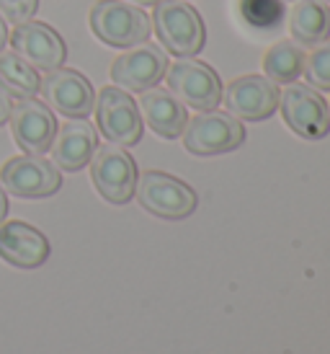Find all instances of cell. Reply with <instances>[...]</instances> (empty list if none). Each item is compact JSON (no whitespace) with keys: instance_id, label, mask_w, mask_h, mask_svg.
Returning a JSON list of instances; mask_svg holds the SVG:
<instances>
[{"instance_id":"cell-19","label":"cell","mask_w":330,"mask_h":354,"mask_svg":"<svg viewBox=\"0 0 330 354\" xmlns=\"http://www.w3.org/2000/svg\"><path fill=\"white\" fill-rule=\"evenodd\" d=\"M233 10L237 26L255 39L279 34L287 21L284 0H235Z\"/></svg>"},{"instance_id":"cell-10","label":"cell","mask_w":330,"mask_h":354,"mask_svg":"<svg viewBox=\"0 0 330 354\" xmlns=\"http://www.w3.org/2000/svg\"><path fill=\"white\" fill-rule=\"evenodd\" d=\"M39 91L44 96V104L68 119H86L96 104V93L88 78L70 68L47 70V75L39 83Z\"/></svg>"},{"instance_id":"cell-18","label":"cell","mask_w":330,"mask_h":354,"mask_svg":"<svg viewBox=\"0 0 330 354\" xmlns=\"http://www.w3.org/2000/svg\"><path fill=\"white\" fill-rule=\"evenodd\" d=\"M289 16V34L300 47H315L330 39V8L325 0H297Z\"/></svg>"},{"instance_id":"cell-9","label":"cell","mask_w":330,"mask_h":354,"mask_svg":"<svg viewBox=\"0 0 330 354\" xmlns=\"http://www.w3.org/2000/svg\"><path fill=\"white\" fill-rule=\"evenodd\" d=\"M93 109H96L98 129L104 132V138L108 142L122 145V148H129V145L139 142V138H142V117H139L135 99L124 88L106 86L96 96Z\"/></svg>"},{"instance_id":"cell-20","label":"cell","mask_w":330,"mask_h":354,"mask_svg":"<svg viewBox=\"0 0 330 354\" xmlns=\"http://www.w3.org/2000/svg\"><path fill=\"white\" fill-rule=\"evenodd\" d=\"M41 75L34 65L16 55V52H0V88L13 99H34L39 93Z\"/></svg>"},{"instance_id":"cell-5","label":"cell","mask_w":330,"mask_h":354,"mask_svg":"<svg viewBox=\"0 0 330 354\" xmlns=\"http://www.w3.org/2000/svg\"><path fill=\"white\" fill-rule=\"evenodd\" d=\"M168 88L184 106L209 111L217 109L222 101V83L206 62L194 57H181L175 65H168L165 73Z\"/></svg>"},{"instance_id":"cell-12","label":"cell","mask_w":330,"mask_h":354,"mask_svg":"<svg viewBox=\"0 0 330 354\" xmlns=\"http://www.w3.org/2000/svg\"><path fill=\"white\" fill-rule=\"evenodd\" d=\"M168 73V57L155 44H137L129 47L124 55H119L111 65V78L119 88L142 93L147 88H155Z\"/></svg>"},{"instance_id":"cell-26","label":"cell","mask_w":330,"mask_h":354,"mask_svg":"<svg viewBox=\"0 0 330 354\" xmlns=\"http://www.w3.org/2000/svg\"><path fill=\"white\" fill-rule=\"evenodd\" d=\"M6 44H8V26H6V19L0 16V52L6 50Z\"/></svg>"},{"instance_id":"cell-27","label":"cell","mask_w":330,"mask_h":354,"mask_svg":"<svg viewBox=\"0 0 330 354\" xmlns=\"http://www.w3.org/2000/svg\"><path fill=\"white\" fill-rule=\"evenodd\" d=\"M126 3H132V6H155L160 0H126Z\"/></svg>"},{"instance_id":"cell-15","label":"cell","mask_w":330,"mask_h":354,"mask_svg":"<svg viewBox=\"0 0 330 354\" xmlns=\"http://www.w3.org/2000/svg\"><path fill=\"white\" fill-rule=\"evenodd\" d=\"M0 259L19 269H37L49 259L47 236L21 220L0 223Z\"/></svg>"},{"instance_id":"cell-28","label":"cell","mask_w":330,"mask_h":354,"mask_svg":"<svg viewBox=\"0 0 330 354\" xmlns=\"http://www.w3.org/2000/svg\"><path fill=\"white\" fill-rule=\"evenodd\" d=\"M325 3H330V0H325Z\"/></svg>"},{"instance_id":"cell-14","label":"cell","mask_w":330,"mask_h":354,"mask_svg":"<svg viewBox=\"0 0 330 354\" xmlns=\"http://www.w3.org/2000/svg\"><path fill=\"white\" fill-rule=\"evenodd\" d=\"M222 101L233 117L261 122L279 106V88L266 75H240L222 91Z\"/></svg>"},{"instance_id":"cell-17","label":"cell","mask_w":330,"mask_h":354,"mask_svg":"<svg viewBox=\"0 0 330 354\" xmlns=\"http://www.w3.org/2000/svg\"><path fill=\"white\" fill-rule=\"evenodd\" d=\"M139 117L145 119V124L157 138L165 140H175L181 138L186 122H188V114H186V106L175 99L171 91L165 88H147L142 91L139 96Z\"/></svg>"},{"instance_id":"cell-29","label":"cell","mask_w":330,"mask_h":354,"mask_svg":"<svg viewBox=\"0 0 330 354\" xmlns=\"http://www.w3.org/2000/svg\"><path fill=\"white\" fill-rule=\"evenodd\" d=\"M328 114H330V109H328Z\"/></svg>"},{"instance_id":"cell-1","label":"cell","mask_w":330,"mask_h":354,"mask_svg":"<svg viewBox=\"0 0 330 354\" xmlns=\"http://www.w3.org/2000/svg\"><path fill=\"white\" fill-rule=\"evenodd\" d=\"M153 26L165 52L175 57H194L202 52L206 39L204 21L199 10L191 8L186 0H160L155 3Z\"/></svg>"},{"instance_id":"cell-8","label":"cell","mask_w":330,"mask_h":354,"mask_svg":"<svg viewBox=\"0 0 330 354\" xmlns=\"http://www.w3.org/2000/svg\"><path fill=\"white\" fill-rule=\"evenodd\" d=\"M279 106L291 132L304 140H322L330 132L328 104L312 86L287 83L279 91Z\"/></svg>"},{"instance_id":"cell-16","label":"cell","mask_w":330,"mask_h":354,"mask_svg":"<svg viewBox=\"0 0 330 354\" xmlns=\"http://www.w3.org/2000/svg\"><path fill=\"white\" fill-rule=\"evenodd\" d=\"M98 148V135L86 119H70L57 129L52 140V163L62 171H80L90 163V156Z\"/></svg>"},{"instance_id":"cell-24","label":"cell","mask_w":330,"mask_h":354,"mask_svg":"<svg viewBox=\"0 0 330 354\" xmlns=\"http://www.w3.org/2000/svg\"><path fill=\"white\" fill-rule=\"evenodd\" d=\"M10 106H13V104H10V96L0 88V124H6V122H8Z\"/></svg>"},{"instance_id":"cell-25","label":"cell","mask_w":330,"mask_h":354,"mask_svg":"<svg viewBox=\"0 0 330 354\" xmlns=\"http://www.w3.org/2000/svg\"><path fill=\"white\" fill-rule=\"evenodd\" d=\"M8 217V197H6V189L0 187V223Z\"/></svg>"},{"instance_id":"cell-22","label":"cell","mask_w":330,"mask_h":354,"mask_svg":"<svg viewBox=\"0 0 330 354\" xmlns=\"http://www.w3.org/2000/svg\"><path fill=\"white\" fill-rule=\"evenodd\" d=\"M302 75L307 78L312 88L330 91V39L315 44L310 55H304Z\"/></svg>"},{"instance_id":"cell-23","label":"cell","mask_w":330,"mask_h":354,"mask_svg":"<svg viewBox=\"0 0 330 354\" xmlns=\"http://www.w3.org/2000/svg\"><path fill=\"white\" fill-rule=\"evenodd\" d=\"M39 8V0H0V16L10 19L13 24L31 21Z\"/></svg>"},{"instance_id":"cell-4","label":"cell","mask_w":330,"mask_h":354,"mask_svg":"<svg viewBox=\"0 0 330 354\" xmlns=\"http://www.w3.org/2000/svg\"><path fill=\"white\" fill-rule=\"evenodd\" d=\"M137 202L163 220H184L196 209L194 189L163 171H145L135 184Z\"/></svg>"},{"instance_id":"cell-7","label":"cell","mask_w":330,"mask_h":354,"mask_svg":"<svg viewBox=\"0 0 330 354\" xmlns=\"http://www.w3.org/2000/svg\"><path fill=\"white\" fill-rule=\"evenodd\" d=\"M0 187L10 197L19 199H41L52 197L62 187L57 166L41 156H16L6 160L0 168Z\"/></svg>"},{"instance_id":"cell-2","label":"cell","mask_w":330,"mask_h":354,"mask_svg":"<svg viewBox=\"0 0 330 354\" xmlns=\"http://www.w3.org/2000/svg\"><path fill=\"white\" fill-rule=\"evenodd\" d=\"M90 29L108 47L129 50L147 41L153 21L139 6L124 0H98L90 8Z\"/></svg>"},{"instance_id":"cell-21","label":"cell","mask_w":330,"mask_h":354,"mask_svg":"<svg viewBox=\"0 0 330 354\" xmlns=\"http://www.w3.org/2000/svg\"><path fill=\"white\" fill-rule=\"evenodd\" d=\"M304 55L297 41H276L263 57V73L273 83H294L302 75L304 68Z\"/></svg>"},{"instance_id":"cell-3","label":"cell","mask_w":330,"mask_h":354,"mask_svg":"<svg viewBox=\"0 0 330 354\" xmlns=\"http://www.w3.org/2000/svg\"><path fill=\"white\" fill-rule=\"evenodd\" d=\"M184 148L194 156H220L240 148L245 140V127L230 111H199L196 117H188L184 132Z\"/></svg>"},{"instance_id":"cell-13","label":"cell","mask_w":330,"mask_h":354,"mask_svg":"<svg viewBox=\"0 0 330 354\" xmlns=\"http://www.w3.org/2000/svg\"><path fill=\"white\" fill-rule=\"evenodd\" d=\"M10 47L37 70L62 68V62L68 57V47L62 37L49 24L34 19L16 24V29L10 34Z\"/></svg>"},{"instance_id":"cell-11","label":"cell","mask_w":330,"mask_h":354,"mask_svg":"<svg viewBox=\"0 0 330 354\" xmlns=\"http://www.w3.org/2000/svg\"><path fill=\"white\" fill-rule=\"evenodd\" d=\"M10 129L19 148L29 156H41L52 148V140L57 135L55 111L39 99H21L10 106Z\"/></svg>"},{"instance_id":"cell-6","label":"cell","mask_w":330,"mask_h":354,"mask_svg":"<svg viewBox=\"0 0 330 354\" xmlns=\"http://www.w3.org/2000/svg\"><path fill=\"white\" fill-rule=\"evenodd\" d=\"M90 178L98 194L111 205H126L135 197L137 166L135 158L129 156L122 145H101L90 156Z\"/></svg>"}]
</instances>
